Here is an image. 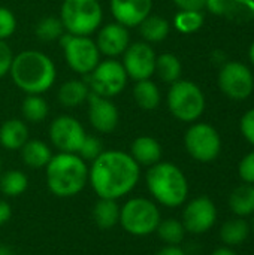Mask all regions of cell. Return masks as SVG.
<instances>
[{
	"instance_id": "6da1fadb",
	"label": "cell",
	"mask_w": 254,
	"mask_h": 255,
	"mask_svg": "<svg viewBox=\"0 0 254 255\" xmlns=\"http://www.w3.org/2000/svg\"><path fill=\"white\" fill-rule=\"evenodd\" d=\"M141 179V166L129 152L103 151L88 166V184L99 199L120 200L129 196Z\"/></svg>"
},
{
	"instance_id": "7a4b0ae2",
	"label": "cell",
	"mask_w": 254,
	"mask_h": 255,
	"mask_svg": "<svg viewBox=\"0 0 254 255\" xmlns=\"http://www.w3.org/2000/svg\"><path fill=\"white\" fill-rule=\"evenodd\" d=\"M9 75L25 94H43L54 85L57 70L54 61L45 52L27 49L13 55Z\"/></svg>"
},
{
	"instance_id": "3957f363",
	"label": "cell",
	"mask_w": 254,
	"mask_h": 255,
	"mask_svg": "<svg viewBox=\"0 0 254 255\" xmlns=\"http://www.w3.org/2000/svg\"><path fill=\"white\" fill-rule=\"evenodd\" d=\"M48 190L60 199L79 194L88 184V164L78 154L58 152L45 167Z\"/></svg>"
},
{
	"instance_id": "277c9868",
	"label": "cell",
	"mask_w": 254,
	"mask_h": 255,
	"mask_svg": "<svg viewBox=\"0 0 254 255\" xmlns=\"http://www.w3.org/2000/svg\"><path fill=\"white\" fill-rule=\"evenodd\" d=\"M145 184L153 200L165 208H180L189 197V181L184 172L171 161H159L148 167Z\"/></svg>"
},
{
	"instance_id": "5b68a950",
	"label": "cell",
	"mask_w": 254,
	"mask_h": 255,
	"mask_svg": "<svg viewBox=\"0 0 254 255\" xmlns=\"http://www.w3.org/2000/svg\"><path fill=\"white\" fill-rule=\"evenodd\" d=\"M162 221L159 205L142 196L127 199L120 206V223L123 230L135 238H147L156 233Z\"/></svg>"
},
{
	"instance_id": "8992f818",
	"label": "cell",
	"mask_w": 254,
	"mask_h": 255,
	"mask_svg": "<svg viewBox=\"0 0 254 255\" xmlns=\"http://www.w3.org/2000/svg\"><path fill=\"white\" fill-rule=\"evenodd\" d=\"M60 19L66 33L91 36L102 25L103 9L99 0H63Z\"/></svg>"
},
{
	"instance_id": "52a82bcc",
	"label": "cell",
	"mask_w": 254,
	"mask_h": 255,
	"mask_svg": "<svg viewBox=\"0 0 254 255\" xmlns=\"http://www.w3.org/2000/svg\"><path fill=\"white\" fill-rule=\"evenodd\" d=\"M169 112L183 123H195L205 111V96L192 81L178 79L168 91Z\"/></svg>"
},
{
	"instance_id": "ba28073f",
	"label": "cell",
	"mask_w": 254,
	"mask_h": 255,
	"mask_svg": "<svg viewBox=\"0 0 254 255\" xmlns=\"http://www.w3.org/2000/svg\"><path fill=\"white\" fill-rule=\"evenodd\" d=\"M60 45L67 66L79 75L87 76L100 63V51L96 40L90 36H73L64 33L60 37Z\"/></svg>"
},
{
	"instance_id": "9c48e42d",
	"label": "cell",
	"mask_w": 254,
	"mask_h": 255,
	"mask_svg": "<svg viewBox=\"0 0 254 255\" xmlns=\"http://www.w3.org/2000/svg\"><path fill=\"white\" fill-rule=\"evenodd\" d=\"M127 81L129 78L121 61L115 58L100 60V63L85 76L90 91L108 99L118 96L126 88Z\"/></svg>"
},
{
	"instance_id": "30bf717a",
	"label": "cell",
	"mask_w": 254,
	"mask_h": 255,
	"mask_svg": "<svg viewBox=\"0 0 254 255\" xmlns=\"http://www.w3.org/2000/svg\"><path fill=\"white\" fill-rule=\"evenodd\" d=\"M184 146L193 160L199 163H211L220 155L222 137L211 124L195 123L184 134Z\"/></svg>"
},
{
	"instance_id": "8fae6325",
	"label": "cell",
	"mask_w": 254,
	"mask_h": 255,
	"mask_svg": "<svg viewBox=\"0 0 254 255\" xmlns=\"http://www.w3.org/2000/svg\"><path fill=\"white\" fill-rule=\"evenodd\" d=\"M217 206L208 196H198L184 203L181 223L187 233L199 236L208 233L217 223Z\"/></svg>"
},
{
	"instance_id": "7c38bea8",
	"label": "cell",
	"mask_w": 254,
	"mask_h": 255,
	"mask_svg": "<svg viewBox=\"0 0 254 255\" xmlns=\"http://www.w3.org/2000/svg\"><path fill=\"white\" fill-rule=\"evenodd\" d=\"M219 87L229 99L246 100L254 90L253 73L243 63H226L219 73Z\"/></svg>"
},
{
	"instance_id": "4fadbf2b",
	"label": "cell",
	"mask_w": 254,
	"mask_h": 255,
	"mask_svg": "<svg viewBox=\"0 0 254 255\" xmlns=\"http://www.w3.org/2000/svg\"><path fill=\"white\" fill-rule=\"evenodd\" d=\"M156 60L157 55L150 43L147 42H133L127 46L123 54V67L129 79L142 81L151 79L156 73Z\"/></svg>"
},
{
	"instance_id": "5bb4252c",
	"label": "cell",
	"mask_w": 254,
	"mask_h": 255,
	"mask_svg": "<svg viewBox=\"0 0 254 255\" xmlns=\"http://www.w3.org/2000/svg\"><path fill=\"white\" fill-rule=\"evenodd\" d=\"M85 136L82 124L70 115H60L49 126V140L58 152L78 154Z\"/></svg>"
},
{
	"instance_id": "9a60e30c",
	"label": "cell",
	"mask_w": 254,
	"mask_h": 255,
	"mask_svg": "<svg viewBox=\"0 0 254 255\" xmlns=\"http://www.w3.org/2000/svg\"><path fill=\"white\" fill-rule=\"evenodd\" d=\"M88 120L93 128L99 133H112L120 123V112L115 103L99 94L90 93L88 99Z\"/></svg>"
},
{
	"instance_id": "2e32d148",
	"label": "cell",
	"mask_w": 254,
	"mask_h": 255,
	"mask_svg": "<svg viewBox=\"0 0 254 255\" xmlns=\"http://www.w3.org/2000/svg\"><path fill=\"white\" fill-rule=\"evenodd\" d=\"M96 45L100 54L106 55L108 58L120 57L124 54V51L130 45L129 28L118 24L117 21L105 24L97 31Z\"/></svg>"
},
{
	"instance_id": "e0dca14e",
	"label": "cell",
	"mask_w": 254,
	"mask_h": 255,
	"mask_svg": "<svg viewBox=\"0 0 254 255\" xmlns=\"http://www.w3.org/2000/svg\"><path fill=\"white\" fill-rule=\"evenodd\" d=\"M153 9V0H111L114 19L127 27H138Z\"/></svg>"
},
{
	"instance_id": "ac0fdd59",
	"label": "cell",
	"mask_w": 254,
	"mask_h": 255,
	"mask_svg": "<svg viewBox=\"0 0 254 255\" xmlns=\"http://www.w3.org/2000/svg\"><path fill=\"white\" fill-rule=\"evenodd\" d=\"M129 154L141 167H151L162 161V145L151 136H139L132 142Z\"/></svg>"
},
{
	"instance_id": "d6986e66",
	"label": "cell",
	"mask_w": 254,
	"mask_h": 255,
	"mask_svg": "<svg viewBox=\"0 0 254 255\" xmlns=\"http://www.w3.org/2000/svg\"><path fill=\"white\" fill-rule=\"evenodd\" d=\"M28 140V127L19 118L6 120L0 126V145L7 151H19Z\"/></svg>"
},
{
	"instance_id": "ffe728a7",
	"label": "cell",
	"mask_w": 254,
	"mask_h": 255,
	"mask_svg": "<svg viewBox=\"0 0 254 255\" xmlns=\"http://www.w3.org/2000/svg\"><path fill=\"white\" fill-rule=\"evenodd\" d=\"M19 152L22 163L30 169H45L54 155L51 148L39 139H28Z\"/></svg>"
},
{
	"instance_id": "44dd1931",
	"label": "cell",
	"mask_w": 254,
	"mask_h": 255,
	"mask_svg": "<svg viewBox=\"0 0 254 255\" xmlns=\"http://www.w3.org/2000/svg\"><path fill=\"white\" fill-rule=\"evenodd\" d=\"M250 235H252L250 224L247 218H241V217L229 218L228 221H225V224L220 227V232H219L220 241L225 244V247H229V248L243 245L249 239Z\"/></svg>"
},
{
	"instance_id": "7402d4cb",
	"label": "cell",
	"mask_w": 254,
	"mask_h": 255,
	"mask_svg": "<svg viewBox=\"0 0 254 255\" xmlns=\"http://www.w3.org/2000/svg\"><path fill=\"white\" fill-rule=\"evenodd\" d=\"M229 209L235 217L249 218L254 214V185L241 184L235 187L228 200Z\"/></svg>"
},
{
	"instance_id": "603a6c76",
	"label": "cell",
	"mask_w": 254,
	"mask_h": 255,
	"mask_svg": "<svg viewBox=\"0 0 254 255\" xmlns=\"http://www.w3.org/2000/svg\"><path fill=\"white\" fill-rule=\"evenodd\" d=\"M90 87L82 79H69L61 84L57 93L58 102L66 108H76L87 102L90 96Z\"/></svg>"
},
{
	"instance_id": "cb8c5ba5",
	"label": "cell",
	"mask_w": 254,
	"mask_h": 255,
	"mask_svg": "<svg viewBox=\"0 0 254 255\" xmlns=\"http://www.w3.org/2000/svg\"><path fill=\"white\" fill-rule=\"evenodd\" d=\"M138 28L144 42L147 43L162 42L169 36V31H171V25L168 19L159 15H151V13L138 25Z\"/></svg>"
},
{
	"instance_id": "d4e9b609",
	"label": "cell",
	"mask_w": 254,
	"mask_h": 255,
	"mask_svg": "<svg viewBox=\"0 0 254 255\" xmlns=\"http://www.w3.org/2000/svg\"><path fill=\"white\" fill-rule=\"evenodd\" d=\"M93 220L100 229H112L120 223V205L117 200L99 199L93 206Z\"/></svg>"
},
{
	"instance_id": "484cf974",
	"label": "cell",
	"mask_w": 254,
	"mask_h": 255,
	"mask_svg": "<svg viewBox=\"0 0 254 255\" xmlns=\"http://www.w3.org/2000/svg\"><path fill=\"white\" fill-rule=\"evenodd\" d=\"M133 99L136 105L144 111H154L162 100L159 87L151 79L136 81L133 88Z\"/></svg>"
},
{
	"instance_id": "4316f807",
	"label": "cell",
	"mask_w": 254,
	"mask_h": 255,
	"mask_svg": "<svg viewBox=\"0 0 254 255\" xmlns=\"http://www.w3.org/2000/svg\"><path fill=\"white\" fill-rule=\"evenodd\" d=\"M28 188V178L22 170L12 169L0 175V191L7 197H18Z\"/></svg>"
},
{
	"instance_id": "83f0119b",
	"label": "cell",
	"mask_w": 254,
	"mask_h": 255,
	"mask_svg": "<svg viewBox=\"0 0 254 255\" xmlns=\"http://www.w3.org/2000/svg\"><path fill=\"white\" fill-rule=\"evenodd\" d=\"M21 114L28 123H42L49 114V106L40 94H28L21 103Z\"/></svg>"
},
{
	"instance_id": "f1b7e54d",
	"label": "cell",
	"mask_w": 254,
	"mask_h": 255,
	"mask_svg": "<svg viewBox=\"0 0 254 255\" xmlns=\"http://www.w3.org/2000/svg\"><path fill=\"white\" fill-rule=\"evenodd\" d=\"M181 61L174 54L166 52L159 55L156 60V73L166 84H174L175 81H178L181 78Z\"/></svg>"
},
{
	"instance_id": "f546056e",
	"label": "cell",
	"mask_w": 254,
	"mask_h": 255,
	"mask_svg": "<svg viewBox=\"0 0 254 255\" xmlns=\"http://www.w3.org/2000/svg\"><path fill=\"white\" fill-rule=\"evenodd\" d=\"M156 233L165 245H181L187 235L181 220L177 218L162 220Z\"/></svg>"
},
{
	"instance_id": "4dcf8cb0",
	"label": "cell",
	"mask_w": 254,
	"mask_h": 255,
	"mask_svg": "<svg viewBox=\"0 0 254 255\" xmlns=\"http://www.w3.org/2000/svg\"><path fill=\"white\" fill-rule=\"evenodd\" d=\"M64 33L66 31L61 24V19L57 16H45L36 24V36L43 42L60 40Z\"/></svg>"
},
{
	"instance_id": "1f68e13d",
	"label": "cell",
	"mask_w": 254,
	"mask_h": 255,
	"mask_svg": "<svg viewBox=\"0 0 254 255\" xmlns=\"http://www.w3.org/2000/svg\"><path fill=\"white\" fill-rule=\"evenodd\" d=\"M174 24L180 33H195L202 27L204 15L201 13V10H180L174 18Z\"/></svg>"
},
{
	"instance_id": "d6a6232c",
	"label": "cell",
	"mask_w": 254,
	"mask_h": 255,
	"mask_svg": "<svg viewBox=\"0 0 254 255\" xmlns=\"http://www.w3.org/2000/svg\"><path fill=\"white\" fill-rule=\"evenodd\" d=\"M103 152V146H102V142L99 137L96 136H90L87 134L79 151H78V155L84 160V161H93L94 158H97L100 154Z\"/></svg>"
},
{
	"instance_id": "836d02e7",
	"label": "cell",
	"mask_w": 254,
	"mask_h": 255,
	"mask_svg": "<svg viewBox=\"0 0 254 255\" xmlns=\"http://www.w3.org/2000/svg\"><path fill=\"white\" fill-rule=\"evenodd\" d=\"M226 16L237 21H249L254 16V0H235Z\"/></svg>"
},
{
	"instance_id": "e575fe53",
	"label": "cell",
	"mask_w": 254,
	"mask_h": 255,
	"mask_svg": "<svg viewBox=\"0 0 254 255\" xmlns=\"http://www.w3.org/2000/svg\"><path fill=\"white\" fill-rule=\"evenodd\" d=\"M16 30V18L13 12L4 6H0V40L9 39Z\"/></svg>"
},
{
	"instance_id": "d590c367",
	"label": "cell",
	"mask_w": 254,
	"mask_h": 255,
	"mask_svg": "<svg viewBox=\"0 0 254 255\" xmlns=\"http://www.w3.org/2000/svg\"><path fill=\"white\" fill-rule=\"evenodd\" d=\"M238 175L244 184L254 185V151L246 154L238 164Z\"/></svg>"
},
{
	"instance_id": "8d00e7d4",
	"label": "cell",
	"mask_w": 254,
	"mask_h": 255,
	"mask_svg": "<svg viewBox=\"0 0 254 255\" xmlns=\"http://www.w3.org/2000/svg\"><path fill=\"white\" fill-rule=\"evenodd\" d=\"M240 128H241L244 139L254 146V108L247 111L243 115L241 123H240Z\"/></svg>"
},
{
	"instance_id": "74e56055",
	"label": "cell",
	"mask_w": 254,
	"mask_h": 255,
	"mask_svg": "<svg viewBox=\"0 0 254 255\" xmlns=\"http://www.w3.org/2000/svg\"><path fill=\"white\" fill-rule=\"evenodd\" d=\"M13 61V54L6 43V40H0V78L9 75L10 66Z\"/></svg>"
},
{
	"instance_id": "f35d334b",
	"label": "cell",
	"mask_w": 254,
	"mask_h": 255,
	"mask_svg": "<svg viewBox=\"0 0 254 255\" xmlns=\"http://www.w3.org/2000/svg\"><path fill=\"white\" fill-rule=\"evenodd\" d=\"M235 0H205V7L214 15H226Z\"/></svg>"
},
{
	"instance_id": "ab89813d",
	"label": "cell",
	"mask_w": 254,
	"mask_h": 255,
	"mask_svg": "<svg viewBox=\"0 0 254 255\" xmlns=\"http://www.w3.org/2000/svg\"><path fill=\"white\" fill-rule=\"evenodd\" d=\"M180 10H202L205 7V0H172Z\"/></svg>"
},
{
	"instance_id": "60d3db41",
	"label": "cell",
	"mask_w": 254,
	"mask_h": 255,
	"mask_svg": "<svg viewBox=\"0 0 254 255\" xmlns=\"http://www.w3.org/2000/svg\"><path fill=\"white\" fill-rule=\"evenodd\" d=\"M12 218V208L6 200H0V227L7 224Z\"/></svg>"
},
{
	"instance_id": "b9f144b4",
	"label": "cell",
	"mask_w": 254,
	"mask_h": 255,
	"mask_svg": "<svg viewBox=\"0 0 254 255\" xmlns=\"http://www.w3.org/2000/svg\"><path fill=\"white\" fill-rule=\"evenodd\" d=\"M156 255H187L186 251L180 247V245H165L163 248H160Z\"/></svg>"
},
{
	"instance_id": "7bdbcfd3",
	"label": "cell",
	"mask_w": 254,
	"mask_h": 255,
	"mask_svg": "<svg viewBox=\"0 0 254 255\" xmlns=\"http://www.w3.org/2000/svg\"><path fill=\"white\" fill-rule=\"evenodd\" d=\"M210 255H238V254L234 251V248H229V247H220V248L214 250V251H213Z\"/></svg>"
},
{
	"instance_id": "ee69618b",
	"label": "cell",
	"mask_w": 254,
	"mask_h": 255,
	"mask_svg": "<svg viewBox=\"0 0 254 255\" xmlns=\"http://www.w3.org/2000/svg\"><path fill=\"white\" fill-rule=\"evenodd\" d=\"M249 55H250V60H252V63L254 64V42L252 43V46H250V52H249Z\"/></svg>"
},
{
	"instance_id": "f6af8a7d",
	"label": "cell",
	"mask_w": 254,
	"mask_h": 255,
	"mask_svg": "<svg viewBox=\"0 0 254 255\" xmlns=\"http://www.w3.org/2000/svg\"><path fill=\"white\" fill-rule=\"evenodd\" d=\"M249 224H250V232H252V235L254 236V214L252 215V220L249 221Z\"/></svg>"
},
{
	"instance_id": "bcb514c9",
	"label": "cell",
	"mask_w": 254,
	"mask_h": 255,
	"mask_svg": "<svg viewBox=\"0 0 254 255\" xmlns=\"http://www.w3.org/2000/svg\"><path fill=\"white\" fill-rule=\"evenodd\" d=\"M0 175H1V158H0Z\"/></svg>"
},
{
	"instance_id": "7dc6e473",
	"label": "cell",
	"mask_w": 254,
	"mask_h": 255,
	"mask_svg": "<svg viewBox=\"0 0 254 255\" xmlns=\"http://www.w3.org/2000/svg\"><path fill=\"white\" fill-rule=\"evenodd\" d=\"M0 255H1V251H0Z\"/></svg>"
}]
</instances>
